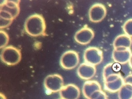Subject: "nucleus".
<instances>
[{
    "instance_id": "obj_23",
    "label": "nucleus",
    "mask_w": 132,
    "mask_h": 99,
    "mask_svg": "<svg viewBox=\"0 0 132 99\" xmlns=\"http://www.w3.org/2000/svg\"><path fill=\"white\" fill-rule=\"evenodd\" d=\"M131 99H132V98H131Z\"/></svg>"
},
{
    "instance_id": "obj_9",
    "label": "nucleus",
    "mask_w": 132,
    "mask_h": 99,
    "mask_svg": "<svg viewBox=\"0 0 132 99\" xmlns=\"http://www.w3.org/2000/svg\"><path fill=\"white\" fill-rule=\"evenodd\" d=\"M94 37V31L86 25L77 31L75 35V39L78 43L86 45L90 43Z\"/></svg>"
},
{
    "instance_id": "obj_7",
    "label": "nucleus",
    "mask_w": 132,
    "mask_h": 99,
    "mask_svg": "<svg viewBox=\"0 0 132 99\" xmlns=\"http://www.w3.org/2000/svg\"><path fill=\"white\" fill-rule=\"evenodd\" d=\"M104 80V89L112 93L118 92L124 84V78L120 73L112 75Z\"/></svg>"
},
{
    "instance_id": "obj_13",
    "label": "nucleus",
    "mask_w": 132,
    "mask_h": 99,
    "mask_svg": "<svg viewBox=\"0 0 132 99\" xmlns=\"http://www.w3.org/2000/svg\"><path fill=\"white\" fill-rule=\"evenodd\" d=\"M102 90L100 83L96 80H86L83 85L82 93L87 99H90L92 96L96 92Z\"/></svg>"
},
{
    "instance_id": "obj_20",
    "label": "nucleus",
    "mask_w": 132,
    "mask_h": 99,
    "mask_svg": "<svg viewBox=\"0 0 132 99\" xmlns=\"http://www.w3.org/2000/svg\"><path fill=\"white\" fill-rule=\"evenodd\" d=\"M125 83L129 84L132 85V73L129 74L124 78Z\"/></svg>"
},
{
    "instance_id": "obj_2",
    "label": "nucleus",
    "mask_w": 132,
    "mask_h": 99,
    "mask_svg": "<svg viewBox=\"0 0 132 99\" xmlns=\"http://www.w3.org/2000/svg\"><path fill=\"white\" fill-rule=\"evenodd\" d=\"M46 26L44 18L41 15L35 14L29 16L25 22L24 29L32 36L37 37L45 33Z\"/></svg>"
},
{
    "instance_id": "obj_11",
    "label": "nucleus",
    "mask_w": 132,
    "mask_h": 99,
    "mask_svg": "<svg viewBox=\"0 0 132 99\" xmlns=\"http://www.w3.org/2000/svg\"><path fill=\"white\" fill-rule=\"evenodd\" d=\"M59 93L61 99H78L80 96L81 92L78 86L69 84L64 86Z\"/></svg>"
},
{
    "instance_id": "obj_15",
    "label": "nucleus",
    "mask_w": 132,
    "mask_h": 99,
    "mask_svg": "<svg viewBox=\"0 0 132 99\" xmlns=\"http://www.w3.org/2000/svg\"><path fill=\"white\" fill-rule=\"evenodd\" d=\"M119 99H131L132 97V85L124 83L118 91Z\"/></svg>"
},
{
    "instance_id": "obj_6",
    "label": "nucleus",
    "mask_w": 132,
    "mask_h": 99,
    "mask_svg": "<svg viewBox=\"0 0 132 99\" xmlns=\"http://www.w3.org/2000/svg\"><path fill=\"white\" fill-rule=\"evenodd\" d=\"M79 62L78 54L74 50H69L64 53L60 59L61 66L66 70L74 69L78 65Z\"/></svg>"
},
{
    "instance_id": "obj_21",
    "label": "nucleus",
    "mask_w": 132,
    "mask_h": 99,
    "mask_svg": "<svg viewBox=\"0 0 132 99\" xmlns=\"http://www.w3.org/2000/svg\"><path fill=\"white\" fill-rule=\"evenodd\" d=\"M128 63H129L130 67V68L132 69V54H131V56H130L129 60Z\"/></svg>"
},
{
    "instance_id": "obj_10",
    "label": "nucleus",
    "mask_w": 132,
    "mask_h": 99,
    "mask_svg": "<svg viewBox=\"0 0 132 99\" xmlns=\"http://www.w3.org/2000/svg\"><path fill=\"white\" fill-rule=\"evenodd\" d=\"M96 72L95 66L87 63H82L80 64L77 69L78 76L81 79L88 80L93 78Z\"/></svg>"
},
{
    "instance_id": "obj_12",
    "label": "nucleus",
    "mask_w": 132,
    "mask_h": 99,
    "mask_svg": "<svg viewBox=\"0 0 132 99\" xmlns=\"http://www.w3.org/2000/svg\"><path fill=\"white\" fill-rule=\"evenodd\" d=\"M130 48L114 49L112 53L113 61L120 64H125L129 62L132 54Z\"/></svg>"
},
{
    "instance_id": "obj_18",
    "label": "nucleus",
    "mask_w": 132,
    "mask_h": 99,
    "mask_svg": "<svg viewBox=\"0 0 132 99\" xmlns=\"http://www.w3.org/2000/svg\"><path fill=\"white\" fill-rule=\"evenodd\" d=\"M124 34L132 38V18L127 20L122 27Z\"/></svg>"
},
{
    "instance_id": "obj_14",
    "label": "nucleus",
    "mask_w": 132,
    "mask_h": 99,
    "mask_svg": "<svg viewBox=\"0 0 132 99\" xmlns=\"http://www.w3.org/2000/svg\"><path fill=\"white\" fill-rule=\"evenodd\" d=\"M113 45L114 49H130L132 45V38L126 34H120L115 38Z\"/></svg>"
},
{
    "instance_id": "obj_16",
    "label": "nucleus",
    "mask_w": 132,
    "mask_h": 99,
    "mask_svg": "<svg viewBox=\"0 0 132 99\" xmlns=\"http://www.w3.org/2000/svg\"><path fill=\"white\" fill-rule=\"evenodd\" d=\"M120 73L116 64L113 63H110L106 64L103 68V80L115 74Z\"/></svg>"
},
{
    "instance_id": "obj_17",
    "label": "nucleus",
    "mask_w": 132,
    "mask_h": 99,
    "mask_svg": "<svg viewBox=\"0 0 132 99\" xmlns=\"http://www.w3.org/2000/svg\"><path fill=\"white\" fill-rule=\"evenodd\" d=\"M9 36L5 31H0V48H4L7 46L9 41Z\"/></svg>"
},
{
    "instance_id": "obj_1",
    "label": "nucleus",
    "mask_w": 132,
    "mask_h": 99,
    "mask_svg": "<svg viewBox=\"0 0 132 99\" xmlns=\"http://www.w3.org/2000/svg\"><path fill=\"white\" fill-rule=\"evenodd\" d=\"M20 7L18 2L4 1L0 5V28H4L11 24L19 15Z\"/></svg>"
},
{
    "instance_id": "obj_3",
    "label": "nucleus",
    "mask_w": 132,
    "mask_h": 99,
    "mask_svg": "<svg viewBox=\"0 0 132 99\" xmlns=\"http://www.w3.org/2000/svg\"><path fill=\"white\" fill-rule=\"evenodd\" d=\"M1 60L8 65H14L21 59L20 50L13 46H6L3 48L1 54Z\"/></svg>"
},
{
    "instance_id": "obj_5",
    "label": "nucleus",
    "mask_w": 132,
    "mask_h": 99,
    "mask_svg": "<svg viewBox=\"0 0 132 99\" xmlns=\"http://www.w3.org/2000/svg\"><path fill=\"white\" fill-rule=\"evenodd\" d=\"M44 85L46 89L51 93L60 92L64 86V79L59 74H51L45 77Z\"/></svg>"
},
{
    "instance_id": "obj_24",
    "label": "nucleus",
    "mask_w": 132,
    "mask_h": 99,
    "mask_svg": "<svg viewBox=\"0 0 132 99\" xmlns=\"http://www.w3.org/2000/svg\"></svg>"
},
{
    "instance_id": "obj_4",
    "label": "nucleus",
    "mask_w": 132,
    "mask_h": 99,
    "mask_svg": "<svg viewBox=\"0 0 132 99\" xmlns=\"http://www.w3.org/2000/svg\"><path fill=\"white\" fill-rule=\"evenodd\" d=\"M83 57L85 62L96 66L99 65L102 62L103 59V52L98 47L91 46L85 50Z\"/></svg>"
},
{
    "instance_id": "obj_22",
    "label": "nucleus",
    "mask_w": 132,
    "mask_h": 99,
    "mask_svg": "<svg viewBox=\"0 0 132 99\" xmlns=\"http://www.w3.org/2000/svg\"><path fill=\"white\" fill-rule=\"evenodd\" d=\"M0 99H7V98L4 94H3L2 93H1V94H0Z\"/></svg>"
},
{
    "instance_id": "obj_8",
    "label": "nucleus",
    "mask_w": 132,
    "mask_h": 99,
    "mask_svg": "<svg viewBox=\"0 0 132 99\" xmlns=\"http://www.w3.org/2000/svg\"><path fill=\"white\" fill-rule=\"evenodd\" d=\"M107 10L105 6L101 3H96L92 5L89 9V18L92 22L98 23L105 18Z\"/></svg>"
},
{
    "instance_id": "obj_19",
    "label": "nucleus",
    "mask_w": 132,
    "mask_h": 99,
    "mask_svg": "<svg viewBox=\"0 0 132 99\" xmlns=\"http://www.w3.org/2000/svg\"><path fill=\"white\" fill-rule=\"evenodd\" d=\"M90 99H107V96L105 92L101 90L95 93Z\"/></svg>"
}]
</instances>
